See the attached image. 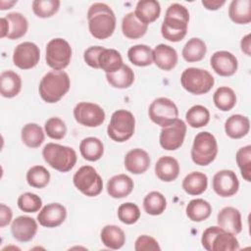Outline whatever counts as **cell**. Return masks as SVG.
Masks as SVG:
<instances>
[{"mask_svg":"<svg viewBox=\"0 0 251 251\" xmlns=\"http://www.w3.org/2000/svg\"><path fill=\"white\" fill-rule=\"evenodd\" d=\"M50 180V173L40 165L31 167L26 173V181L33 188H43Z\"/></svg>","mask_w":251,"mask_h":251,"instance_id":"cell-42","label":"cell"},{"mask_svg":"<svg viewBox=\"0 0 251 251\" xmlns=\"http://www.w3.org/2000/svg\"><path fill=\"white\" fill-rule=\"evenodd\" d=\"M118 218L126 225H132L140 218V210L138 206L131 202H126L118 208Z\"/></svg>","mask_w":251,"mask_h":251,"instance_id":"cell-45","label":"cell"},{"mask_svg":"<svg viewBox=\"0 0 251 251\" xmlns=\"http://www.w3.org/2000/svg\"><path fill=\"white\" fill-rule=\"evenodd\" d=\"M0 25H1V37H7L8 31H9V24L5 17H2L0 20Z\"/></svg>","mask_w":251,"mask_h":251,"instance_id":"cell-53","label":"cell"},{"mask_svg":"<svg viewBox=\"0 0 251 251\" xmlns=\"http://www.w3.org/2000/svg\"><path fill=\"white\" fill-rule=\"evenodd\" d=\"M22 89L21 76L11 71H4L0 75V91L1 95L5 98H13L17 96Z\"/></svg>","mask_w":251,"mask_h":251,"instance_id":"cell-26","label":"cell"},{"mask_svg":"<svg viewBox=\"0 0 251 251\" xmlns=\"http://www.w3.org/2000/svg\"><path fill=\"white\" fill-rule=\"evenodd\" d=\"M127 57L137 67L150 66L153 63V50L148 45L137 44L128 49Z\"/></svg>","mask_w":251,"mask_h":251,"instance_id":"cell-37","label":"cell"},{"mask_svg":"<svg viewBox=\"0 0 251 251\" xmlns=\"http://www.w3.org/2000/svg\"><path fill=\"white\" fill-rule=\"evenodd\" d=\"M40 59L38 46L30 41H25L16 46L13 52V63L22 70L34 68Z\"/></svg>","mask_w":251,"mask_h":251,"instance_id":"cell-13","label":"cell"},{"mask_svg":"<svg viewBox=\"0 0 251 251\" xmlns=\"http://www.w3.org/2000/svg\"><path fill=\"white\" fill-rule=\"evenodd\" d=\"M9 24V31L7 37L15 40L23 37L28 28V22L26 18L18 12H12L5 16Z\"/></svg>","mask_w":251,"mask_h":251,"instance_id":"cell-35","label":"cell"},{"mask_svg":"<svg viewBox=\"0 0 251 251\" xmlns=\"http://www.w3.org/2000/svg\"><path fill=\"white\" fill-rule=\"evenodd\" d=\"M36 221L28 216L17 217L11 225V232L18 241L27 242L30 241L37 231Z\"/></svg>","mask_w":251,"mask_h":251,"instance_id":"cell-18","label":"cell"},{"mask_svg":"<svg viewBox=\"0 0 251 251\" xmlns=\"http://www.w3.org/2000/svg\"><path fill=\"white\" fill-rule=\"evenodd\" d=\"M104 49V47L102 46H90L88 47L84 53H83V59L84 62L91 68L94 69H99V65H98V57L100 55V53L102 52V50Z\"/></svg>","mask_w":251,"mask_h":251,"instance_id":"cell-49","label":"cell"},{"mask_svg":"<svg viewBox=\"0 0 251 251\" xmlns=\"http://www.w3.org/2000/svg\"><path fill=\"white\" fill-rule=\"evenodd\" d=\"M217 223L220 227L234 235L242 230L241 214L234 207H224L217 216Z\"/></svg>","mask_w":251,"mask_h":251,"instance_id":"cell-19","label":"cell"},{"mask_svg":"<svg viewBox=\"0 0 251 251\" xmlns=\"http://www.w3.org/2000/svg\"><path fill=\"white\" fill-rule=\"evenodd\" d=\"M188 22V10L179 3L171 4L166 11L161 26L162 36L172 42L182 40L187 32Z\"/></svg>","mask_w":251,"mask_h":251,"instance_id":"cell-2","label":"cell"},{"mask_svg":"<svg viewBox=\"0 0 251 251\" xmlns=\"http://www.w3.org/2000/svg\"><path fill=\"white\" fill-rule=\"evenodd\" d=\"M157 177L165 182L175 180L179 175V165L176 159L172 156H163L158 159L155 165Z\"/></svg>","mask_w":251,"mask_h":251,"instance_id":"cell-23","label":"cell"},{"mask_svg":"<svg viewBox=\"0 0 251 251\" xmlns=\"http://www.w3.org/2000/svg\"><path fill=\"white\" fill-rule=\"evenodd\" d=\"M186 134V125L182 120L177 119L174 124L162 128L159 141L165 150H176L183 141Z\"/></svg>","mask_w":251,"mask_h":251,"instance_id":"cell-14","label":"cell"},{"mask_svg":"<svg viewBox=\"0 0 251 251\" xmlns=\"http://www.w3.org/2000/svg\"><path fill=\"white\" fill-rule=\"evenodd\" d=\"M106 79L115 88H127L134 81V73L126 65H123L121 69L112 74H106Z\"/></svg>","mask_w":251,"mask_h":251,"instance_id":"cell-36","label":"cell"},{"mask_svg":"<svg viewBox=\"0 0 251 251\" xmlns=\"http://www.w3.org/2000/svg\"><path fill=\"white\" fill-rule=\"evenodd\" d=\"M212 69L216 74L222 76H230L234 75L238 68V61L236 57L228 51H217L210 59Z\"/></svg>","mask_w":251,"mask_h":251,"instance_id":"cell-16","label":"cell"},{"mask_svg":"<svg viewBox=\"0 0 251 251\" xmlns=\"http://www.w3.org/2000/svg\"><path fill=\"white\" fill-rule=\"evenodd\" d=\"M134 249L135 251H159L161 250V247L154 237L143 234L136 238Z\"/></svg>","mask_w":251,"mask_h":251,"instance_id":"cell-48","label":"cell"},{"mask_svg":"<svg viewBox=\"0 0 251 251\" xmlns=\"http://www.w3.org/2000/svg\"><path fill=\"white\" fill-rule=\"evenodd\" d=\"M133 186L131 177L124 174L116 175L108 180L107 192L113 198H125L131 193Z\"/></svg>","mask_w":251,"mask_h":251,"instance_id":"cell-22","label":"cell"},{"mask_svg":"<svg viewBox=\"0 0 251 251\" xmlns=\"http://www.w3.org/2000/svg\"><path fill=\"white\" fill-rule=\"evenodd\" d=\"M75 186L84 195L94 197L99 195L103 189V181L97 171L91 166L80 167L74 175Z\"/></svg>","mask_w":251,"mask_h":251,"instance_id":"cell-9","label":"cell"},{"mask_svg":"<svg viewBox=\"0 0 251 251\" xmlns=\"http://www.w3.org/2000/svg\"><path fill=\"white\" fill-rule=\"evenodd\" d=\"M150 162L148 153L141 148L131 149L125 156V167L133 175L145 173L150 167Z\"/></svg>","mask_w":251,"mask_h":251,"instance_id":"cell-20","label":"cell"},{"mask_svg":"<svg viewBox=\"0 0 251 251\" xmlns=\"http://www.w3.org/2000/svg\"><path fill=\"white\" fill-rule=\"evenodd\" d=\"M44 161L54 170L61 173L71 171L76 163V153L69 146L57 143H47L42 149Z\"/></svg>","mask_w":251,"mask_h":251,"instance_id":"cell-4","label":"cell"},{"mask_svg":"<svg viewBox=\"0 0 251 251\" xmlns=\"http://www.w3.org/2000/svg\"><path fill=\"white\" fill-rule=\"evenodd\" d=\"M135 119L127 110H117L112 116L107 127L108 136L116 142H125L134 133Z\"/></svg>","mask_w":251,"mask_h":251,"instance_id":"cell-6","label":"cell"},{"mask_svg":"<svg viewBox=\"0 0 251 251\" xmlns=\"http://www.w3.org/2000/svg\"><path fill=\"white\" fill-rule=\"evenodd\" d=\"M71 80L64 71H50L39 82V95L45 102L52 104L60 101L70 90Z\"/></svg>","mask_w":251,"mask_h":251,"instance_id":"cell-3","label":"cell"},{"mask_svg":"<svg viewBox=\"0 0 251 251\" xmlns=\"http://www.w3.org/2000/svg\"><path fill=\"white\" fill-rule=\"evenodd\" d=\"M102 243L110 249H120L126 242V234L124 230L115 225L105 226L100 234Z\"/></svg>","mask_w":251,"mask_h":251,"instance_id":"cell-28","label":"cell"},{"mask_svg":"<svg viewBox=\"0 0 251 251\" xmlns=\"http://www.w3.org/2000/svg\"><path fill=\"white\" fill-rule=\"evenodd\" d=\"M13 217L12 209L5 204L0 205V226L4 227L11 223Z\"/></svg>","mask_w":251,"mask_h":251,"instance_id":"cell-50","label":"cell"},{"mask_svg":"<svg viewBox=\"0 0 251 251\" xmlns=\"http://www.w3.org/2000/svg\"><path fill=\"white\" fill-rule=\"evenodd\" d=\"M1 3H3V4H6V7H4L2 10H6V9H10L14 4H16L17 3V1H11V2H5V1H1Z\"/></svg>","mask_w":251,"mask_h":251,"instance_id":"cell-54","label":"cell"},{"mask_svg":"<svg viewBox=\"0 0 251 251\" xmlns=\"http://www.w3.org/2000/svg\"><path fill=\"white\" fill-rule=\"evenodd\" d=\"M206 52V43L198 37H192L183 46L181 55L186 62L194 63L201 61L205 57Z\"/></svg>","mask_w":251,"mask_h":251,"instance_id":"cell-34","label":"cell"},{"mask_svg":"<svg viewBox=\"0 0 251 251\" xmlns=\"http://www.w3.org/2000/svg\"><path fill=\"white\" fill-rule=\"evenodd\" d=\"M185 120L188 126L194 128L205 126L210 121L209 110L202 105H194L188 109L185 114Z\"/></svg>","mask_w":251,"mask_h":251,"instance_id":"cell-41","label":"cell"},{"mask_svg":"<svg viewBox=\"0 0 251 251\" xmlns=\"http://www.w3.org/2000/svg\"><path fill=\"white\" fill-rule=\"evenodd\" d=\"M212 187L219 196L230 197L238 191L239 180L233 171L222 170L213 176Z\"/></svg>","mask_w":251,"mask_h":251,"instance_id":"cell-15","label":"cell"},{"mask_svg":"<svg viewBox=\"0 0 251 251\" xmlns=\"http://www.w3.org/2000/svg\"><path fill=\"white\" fill-rule=\"evenodd\" d=\"M75 120L87 127H96L103 124L106 118L104 110L91 102H79L74 108Z\"/></svg>","mask_w":251,"mask_h":251,"instance_id":"cell-12","label":"cell"},{"mask_svg":"<svg viewBox=\"0 0 251 251\" xmlns=\"http://www.w3.org/2000/svg\"><path fill=\"white\" fill-rule=\"evenodd\" d=\"M250 129V121L246 116L240 114L231 115L225 123V131L227 136L233 139L242 138Z\"/></svg>","mask_w":251,"mask_h":251,"instance_id":"cell-24","label":"cell"},{"mask_svg":"<svg viewBox=\"0 0 251 251\" xmlns=\"http://www.w3.org/2000/svg\"><path fill=\"white\" fill-rule=\"evenodd\" d=\"M98 65L99 69L106 74H112L121 69L124 64L122 55L118 50L104 47L98 57Z\"/></svg>","mask_w":251,"mask_h":251,"instance_id":"cell-29","label":"cell"},{"mask_svg":"<svg viewBox=\"0 0 251 251\" xmlns=\"http://www.w3.org/2000/svg\"><path fill=\"white\" fill-rule=\"evenodd\" d=\"M148 115L153 123L165 127L174 124L178 119V109L171 99L159 97L150 104Z\"/></svg>","mask_w":251,"mask_h":251,"instance_id":"cell-11","label":"cell"},{"mask_svg":"<svg viewBox=\"0 0 251 251\" xmlns=\"http://www.w3.org/2000/svg\"><path fill=\"white\" fill-rule=\"evenodd\" d=\"M148 29V25L141 23L133 12L126 14L122 21V31L129 39H138L142 37Z\"/></svg>","mask_w":251,"mask_h":251,"instance_id":"cell-27","label":"cell"},{"mask_svg":"<svg viewBox=\"0 0 251 251\" xmlns=\"http://www.w3.org/2000/svg\"><path fill=\"white\" fill-rule=\"evenodd\" d=\"M167 207V200L165 196L159 191L149 192L143 200L144 211L151 216L161 215Z\"/></svg>","mask_w":251,"mask_h":251,"instance_id":"cell-40","label":"cell"},{"mask_svg":"<svg viewBox=\"0 0 251 251\" xmlns=\"http://www.w3.org/2000/svg\"><path fill=\"white\" fill-rule=\"evenodd\" d=\"M42 206L41 198L31 192H25L20 195L18 198V207L20 210L25 213H35L39 211Z\"/></svg>","mask_w":251,"mask_h":251,"instance_id":"cell-46","label":"cell"},{"mask_svg":"<svg viewBox=\"0 0 251 251\" xmlns=\"http://www.w3.org/2000/svg\"><path fill=\"white\" fill-rule=\"evenodd\" d=\"M180 83L189 93L201 95L211 90L215 83V79L208 71L190 67L182 72Z\"/></svg>","mask_w":251,"mask_h":251,"instance_id":"cell-8","label":"cell"},{"mask_svg":"<svg viewBox=\"0 0 251 251\" xmlns=\"http://www.w3.org/2000/svg\"><path fill=\"white\" fill-rule=\"evenodd\" d=\"M44 129L46 134L50 138L57 139V140L63 139L67 133V126L65 122L58 117H53L48 119L45 122Z\"/></svg>","mask_w":251,"mask_h":251,"instance_id":"cell-47","label":"cell"},{"mask_svg":"<svg viewBox=\"0 0 251 251\" xmlns=\"http://www.w3.org/2000/svg\"><path fill=\"white\" fill-rule=\"evenodd\" d=\"M230 20L237 25H246L251 22V1L233 0L228 8Z\"/></svg>","mask_w":251,"mask_h":251,"instance_id":"cell-30","label":"cell"},{"mask_svg":"<svg viewBox=\"0 0 251 251\" xmlns=\"http://www.w3.org/2000/svg\"><path fill=\"white\" fill-rule=\"evenodd\" d=\"M202 5L204 6V8H206L207 10H218L220 9L223 5H225L226 1L225 0H202Z\"/></svg>","mask_w":251,"mask_h":251,"instance_id":"cell-51","label":"cell"},{"mask_svg":"<svg viewBox=\"0 0 251 251\" xmlns=\"http://www.w3.org/2000/svg\"><path fill=\"white\" fill-rule=\"evenodd\" d=\"M79 151L81 156L90 162L98 161L104 153V145L97 137H86L80 141Z\"/></svg>","mask_w":251,"mask_h":251,"instance_id":"cell-32","label":"cell"},{"mask_svg":"<svg viewBox=\"0 0 251 251\" xmlns=\"http://www.w3.org/2000/svg\"><path fill=\"white\" fill-rule=\"evenodd\" d=\"M250 37L251 34L248 33L245 36L242 37L241 41H240V47H241V51L246 54L247 56L251 55V43H250Z\"/></svg>","mask_w":251,"mask_h":251,"instance_id":"cell-52","label":"cell"},{"mask_svg":"<svg viewBox=\"0 0 251 251\" xmlns=\"http://www.w3.org/2000/svg\"><path fill=\"white\" fill-rule=\"evenodd\" d=\"M67 217L66 208L60 203H50L45 205L37 215L40 226L45 227H56L64 223Z\"/></svg>","mask_w":251,"mask_h":251,"instance_id":"cell-17","label":"cell"},{"mask_svg":"<svg viewBox=\"0 0 251 251\" xmlns=\"http://www.w3.org/2000/svg\"><path fill=\"white\" fill-rule=\"evenodd\" d=\"M213 101L215 106L223 111L226 112L231 110L236 104V95L235 92L228 86H221L219 87L214 95Z\"/></svg>","mask_w":251,"mask_h":251,"instance_id":"cell-39","label":"cell"},{"mask_svg":"<svg viewBox=\"0 0 251 251\" xmlns=\"http://www.w3.org/2000/svg\"><path fill=\"white\" fill-rule=\"evenodd\" d=\"M186 216L192 222H202L207 220L211 213L212 207L210 203L202 198H196L189 201L185 209Z\"/></svg>","mask_w":251,"mask_h":251,"instance_id":"cell-33","label":"cell"},{"mask_svg":"<svg viewBox=\"0 0 251 251\" xmlns=\"http://www.w3.org/2000/svg\"><path fill=\"white\" fill-rule=\"evenodd\" d=\"M60 4L59 0H34L32 2V11L38 18L46 19L58 12Z\"/></svg>","mask_w":251,"mask_h":251,"instance_id":"cell-44","label":"cell"},{"mask_svg":"<svg viewBox=\"0 0 251 251\" xmlns=\"http://www.w3.org/2000/svg\"><path fill=\"white\" fill-rule=\"evenodd\" d=\"M72 59V47L63 38L51 39L46 45L45 60L47 65L55 71L66 69Z\"/></svg>","mask_w":251,"mask_h":251,"instance_id":"cell-10","label":"cell"},{"mask_svg":"<svg viewBox=\"0 0 251 251\" xmlns=\"http://www.w3.org/2000/svg\"><path fill=\"white\" fill-rule=\"evenodd\" d=\"M133 13L141 23L148 25L159 18L161 6L156 0H140L137 2Z\"/></svg>","mask_w":251,"mask_h":251,"instance_id":"cell-25","label":"cell"},{"mask_svg":"<svg viewBox=\"0 0 251 251\" xmlns=\"http://www.w3.org/2000/svg\"><path fill=\"white\" fill-rule=\"evenodd\" d=\"M241 176L246 181H251V145L239 148L235 155Z\"/></svg>","mask_w":251,"mask_h":251,"instance_id":"cell-43","label":"cell"},{"mask_svg":"<svg viewBox=\"0 0 251 251\" xmlns=\"http://www.w3.org/2000/svg\"><path fill=\"white\" fill-rule=\"evenodd\" d=\"M218 143L216 137L209 131L196 134L191 148V159L198 166H208L217 157Z\"/></svg>","mask_w":251,"mask_h":251,"instance_id":"cell-7","label":"cell"},{"mask_svg":"<svg viewBox=\"0 0 251 251\" xmlns=\"http://www.w3.org/2000/svg\"><path fill=\"white\" fill-rule=\"evenodd\" d=\"M177 53L175 48L167 44H159L153 49V62L164 71L174 69L177 64Z\"/></svg>","mask_w":251,"mask_h":251,"instance_id":"cell-21","label":"cell"},{"mask_svg":"<svg viewBox=\"0 0 251 251\" xmlns=\"http://www.w3.org/2000/svg\"><path fill=\"white\" fill-rule=\"evenodd\" d=\"M204 249L208 251H233L239 249V242L234 234L226 231L219 226L207 227L201 237Z\"/></svg>","mask_w":251,"mask_h":251,"instance_id":"cell-5","label":"cell"},{"mask_svg":"<svg viewBox=\"0 0 251 251\" xmlns=\"http://www.w3.org/2000/svg\"><path fill=\"white\" fill-rule=\"evenodd\" d=\"M87 21L90 34L97 39H106L115 31V13L105 3H93L87 11Z\"/></svg>","mask_w":251,"mask_h":251,"instance_id":"cell-1","label":"cell"},{"mask_svg":"<svg viewBox=\"0 0 251 251\" xmlns=\"http://www.w3.org/2000/svg\"><path fill=\"white\" fill-rule=\"evenodd\" d=\"M21 137L27 147L37 148L44 141V131L37 124L28 123L22 128Z\"/></svg>","mask_w":251,"mask_h":251,"instance_id":"cell-38","label":"cell"},{"mask_svg":"<svg viewBox=\"0 0 251 251\" xmlns=\"http://www.w3.org/2000/svg\"><path fill=\"white\" fill-rule=\"evenodd\" d=\"M208 186V177L200 172H191L182 180V188L189 195H200Z\"/></svg>","mask_w":251,"mask_h":251,"instance_id":"cell-31","label":"cell"}]
</instances>
